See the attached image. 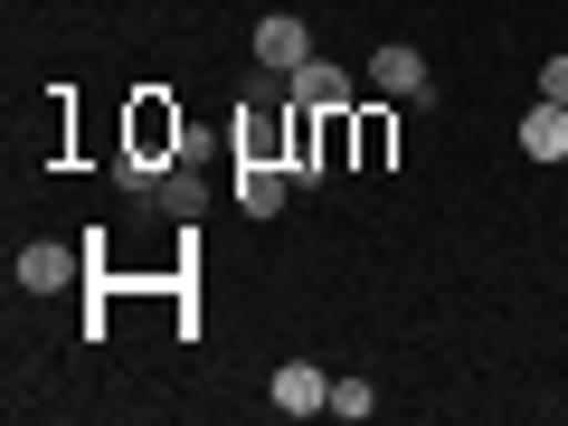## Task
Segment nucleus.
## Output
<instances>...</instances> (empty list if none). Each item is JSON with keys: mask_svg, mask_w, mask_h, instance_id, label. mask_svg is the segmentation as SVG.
I'll list each match as a JSON object with an SVG mask.
<instances>
[{"mask_svg": "<svg viewBox=\"0 0 568 426\" xmlns=\"http://www.w3.org/2000/svg\"><path fill=\"white\" fill-rule=\"evenodd\" d=\"M304 58H313V29L294 20V10H275V20H256V67H265V77H294Z\"/></svg>", "mask_w": 568, "mask_h": 426, "instance_id": "obj_1", "label": "nucleus"}, {"mask_svg": "<svg viewBox=\"0 0 568 426\" xmlns=\"http://www.w3.org/2000/svg\"><path fill=\"white\" fill-rule=\"evenodd\" d=\"M369 85H379V95H426V58L407 39H388L379 58H369Z\"/></svg>", "mask_w": 568, "mask_h": 426, "instance_id": "obj_6", "label": "nucleus"}, {"mask_svg": "<svg viewBox=\"0 0 568 426\" xmlns=\"http://www.w3.org/2000/svg\"><path fill=\"white\" fill-rule=\"evenodd\" d=\"M284 95H294V104H313V114H342V104H351V77H342L332 58H304L294 77H284Z\"/></svg>", "mask_w": 568, "mask_h": 426, "instance_id": "obj_3", "label": "nucleus"}, {"mask_svg": "<svg viewBox=\"0 0 568 426\" xmlns=\"http://www.w3.org/2000/svg\"><path fill=\"white\" fill-rule=\"evenodd\" d=\"M521 152H530V162H568V104H530V114H521Z\"/></svg>", "mask_w": 568, "mask_h": 426, "instance_id": "obj_5", "label": "nucleus"}, {"mask_svg": "<svg viewBox=\"0 0 568 426\" xmlns=\"http://www.w3.org/2000/svg\"><path fill=\"white\" fill-rule=\"evenodd\" d=\"M369 407H379V388H369V379H332V417H351V426H361Z\"/></svg>", "mask_w": 568, "mask_h": 426, "instance_id": "obj_8", "label": "nucleus"}, {"mask_svg": "<svg viewBox=\"0 0 568 426\" xmlns=\"http://www.w3.org/2000/svg\"><path fill=\"white\" fill-rule=\"evenodd\" d=\"M540 95H549V104H568V58H549V67H540Z\"/></svg>", "mask_w": 568, "mask_h": 426, "instance_id": "obj_9", "label": "nucleus"}, {"mask_svg": "<svg viewBox=\"0 0 568 426\" xmlns=\"http://www.w3.org/2000/svg\"><path fill=\"white\" fill-rule=\"evenodd\" d=\"M284 181H294V171H275V162H237V209H246V219H275Z\"/></svg>", "mask_w": 568, "mask_h": 426, "instance_id": "obj_7", "label": "nucleus"}, {"mask_svg": "<svg viewBox=\"0 0 568 426\" xmlns=\"http://www.w3.org/2000/svg\"><path fill=\"white\" fill-rule=\"evenodd\" d=\"M20 284L29 294H67V284H77V246H20Z\"/></svg>", "mask_w": 568, "mask_h": 426, "instance_id": "obj_4", "label": "nucleus"}, {"mask_svg": "<svg viewBox=\"0 0 568 426\" xmlns=\"http://www.w3.org/2000/svg\"><path fill=\"white\" fill-rule=\"evenodd\" d=\"M265 398H275L284 417H323V407H332V379H323V369H313V361H284Z\"/></svg>", "mask_w": 568, "mask_h": 426, "instance_id": "obj_2", "label": "nucleus"}]
</instances>
